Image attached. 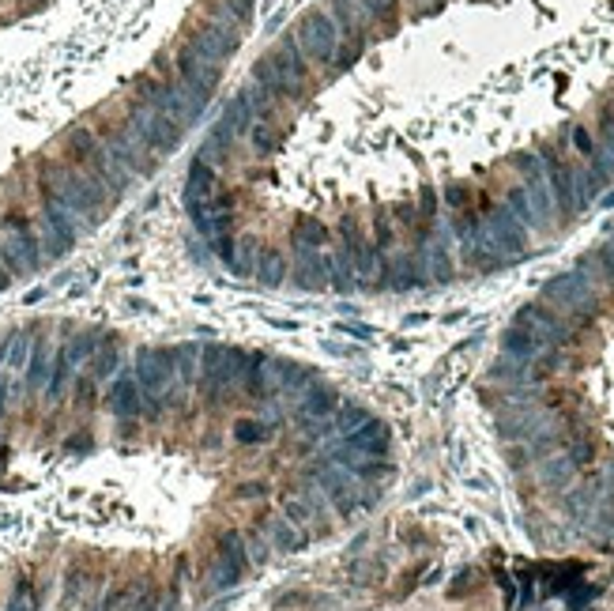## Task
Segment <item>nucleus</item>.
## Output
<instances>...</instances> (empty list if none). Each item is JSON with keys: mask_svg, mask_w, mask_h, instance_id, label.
<instances>
[{"mask_svg": "<svg viewBox=\"0 0 614 611\" xmlns=\"http://www.w3.org/2000/svg\"><path fill=\"white\" fill-rule=\"evenodd\" d=\"M249 140H252V148H257V155H276L283 148V129L276 121H257L249 129Z\"/></svg>", "mask_w": 614, "mask_h": 611, "instance_id": "obj_24", "label": "nucleus"}, {"mask_svg": "<svg viewBox=\"0 0 614 611\" xmlns=\"http://www.w3.org/2000/svg\"><path fill=\"white\" fill-rule=\"evenodd\" d=\"M189 46L200 53L204 61L219 65V61L234 57V49H238V27L219 23V20H200L189 34Z\"/></svg>", "mask_w": 614, "mask_h": 611, "instance_id": "obj_9", "label": "nucleus"}, {"mask_svg": "<svg viewBox=\"0 0 614 611\" xmlns=\"http://www.w3.org/2000/svg\"><path fill=\"white\" fill-rule=\"evenodd\" d=\"M106 404H110V411L121 419V423H132L143 416V389L136 385L132 374H121L117 382L110 385V397H106Z\"/></svg>", "mask_w": 614, "mask_h": 611, "instance_id": "obj_12", "label": "nucleus"}, {"mask_svg": "<svg viewBox=\"0 0 614 611\" xmlns=\"http://www.w3.org/2000/svg\"><path fill=\"white\" fill-rule=\"evenodd\" d=\"M347 449H358V453H370V457H381L388 449V430L381 423H362L354 430V435H347Z\"/></svg>", "mask_w": 614, "mask_h": 611, "instance_id": "obj_20", "label": "nucleus"}, {"mask_svg": "<svg viewBox=\"0 0 614 611\" xmlns=\"http://www.w3.org/2000/svg\"><path fill=\"white\" fill-rule=\"evenodd\" d=\"M252 83H257L260 91H268L272 99L286 102V106H291V102H302V99H305V95L298 91L294 83H286V80L279 76V72H276V65L268 61V57H257V61H252Z\"/></svg>", "mask_w": 614, "mask_h": 611, "instance_id": "obj_13", "label": "nucleus"}, {"mask_svg": "<svg viewBox=\"0 0 614 611\" xmlns=\"http://www.w3.org/2000/svg\"><path fill=\"white\" fill-rule=\"evenodd\" d=\"M362 423H370V416H366V411L358 408V404H339V408H336V426L343 430V435H354V430L362 426Z\"/></svg>", "mask_w": 614, "mask_h": 611, "instance_id": "obj_31", "label": "nucleus"}, {"mask_svg": "<svg viewBox=\"0 0 614 611\" xmlns=\"http://www.w3.org/2000/svg\"><path fill=\"white\" fill-rule=\"evenodd\" d=\"M370 23H381L385 30H396L400 23V0H358Z\"/></svg>", "mask_w": 614, "mask_h": 611, "instance_id": "obj_26", "label": "nucleus"}, {"mask_svg": "<svg viewBox=\"0 0 614 611\" xmlns=\"http://www.w3.org/2000/svg\"><path fill=\"white\" fill-rule=\"evenodd\" d=\"M260 249H264V242L252 238V235H245V238L238 242V276H252V264H257Z\"/></svg>", "mask_w": 614, "mask_h": 611, "instance_id": "obj_30", "label": "nucleus"}, {"mask_svg": "<svg viewBox=\"0 0 614 611\" xmlns=\"http://www.w3.org/2000/svg\"><path fill=\"white\" fill-rule=\"evenodd\" d=\"M117 363H121V344H117V336H102V340H98V351L91 355V363H87V366H91L87 374H91L95 382H106V377L117 370Z\"/></svg>", "mask_w": 614, "mask_h": 611, "instance_id": "obj_22", "label": "nucleus"}, {"mask_svg": "<svg viewBox=\"0 0 614 611\" xmlns=\"http://www.w3.org/2000/svg\"><path fill=\"white\" fill-rule=\"evenodd\" d=\"M219 125L223 129L238 140V136H249V129L257 125V117H252V106H249V95L245 91H238L230 99V106H226V114L219 117Z\"/></svg>", "mask_w": 614, "mask_h": 611, "instance_id": "obj_19", "label": "nucleus"}, {"mask_svg": "<svg viewBox=\"0 0 614 611\" xmlns=\"http://www.w3.org/2000/svg\"><path fill=\"white\" fill-rule=\"evenodd\" d=\"M242 540H245V551H249V563H264V559H268V547H272V544H268L264 536H260V525L245 529Z\"/></svg>", "mask_w": 614, "mask_h": 611, "instance_id": "obj_34", "label": "nucleus"}, {"mask_svg": "<svg viewBox=\"0 0 614 611\" xmlns=\"http://www.w3.org/2000/svg\"><path fill=\"white\" fill-rule=\"evenodd\" d=\"M102 148L106 155L114 159L117 167H124L132 177H151L158 159L148 155V148L136 140V133L129 129V125H114V129H102Z\"/></svg>", "mask_w": 614, "mask_h": 611, "instance_id": "obj_7", "label": "nucleus"}, {"mask_svg": "<svg viewBox=\"0 0 614 611\" xmlns=\"http://www.w3.org/2000/svg\"><path fill=\"white\" fill-rule=\"evenodd\" d=\"M174 80L182 83L192 99L208 102L215 91H219V83H223V65L204 61L200 53H196V49L185 42L182 49L174 53Z\"/></svg>", "mask_w": 614, "mask_h": 611, "instance_id": "obj_5", "label": "nucleus"}, {"mask_svg": "<svg viewBox=\"0 0 614 611\" xmlns=\"http://www.w3.org/2000/svg\"><path fill=\"white\" fill-rule=\"evenodd\" d=\"M252 276H257L264 287H279L286 276H291V261H286L283 249L264 245L260 257H257V264H252Z\"/></svg>", "mask_w": 614, "mask_h": 611, "instance_id": "obj_15", "label": "nucleus"}, {"mask_svg": "<svg viewBox=\"0 0 614 611\" xmlns=\"http://www.w3.org/2000/svg\"><path fill=\"white\" fill-rule=\"evenodd\" d=\"M98 340H102V336H91V332H87V336H72L68 344L61 348V355L68 358V366H72V370H80V366L91 363V355L98 351Z\"/></svg>", "mask_w": 614, "mask_h": 611, "instance_id": "obj_25", "label": "nucleus"}, {"mask_svg": "<svg viewBox=\"0 0 614 611\" xmlns=\"http://www.w3.org/2000/svg\"><path fill=\"white\" fill-rule=\"evenodd\" d=\"M245 95H249V106H252V117H257V121H276L279 117V99H272V95H268V91H260V87L257 83H252V87H245Z\"/></svg>", "mask_w": 614, "mask_h": 611, "instance_id": "obj_27", "label": "nucleus"}, {"mask_svg": "<svg viewBox=\"0 0 614 611\" xmlns=\"http://www.w3.org/2000/svg\"><path fill=\"white\" fill-rule=\"evenodd\" d=\"M332 276V261L324 249H294V268H291V283L302 291H320L328 287Z\"/></svg>", "mask_w": 614, "mask_h": 611, "instance_id": "obj_11", "label": "nucleus"}, {"mask_svg": "<svg viewBox=\"0 0 614 611\" xmlns=\"http://www.w3.org/2000/svg\"><path fill=\"white\" fill-rule=\"evenodd\" d=\"M268 61L276 65V72L286 80V83H294L302 95H310V87H313V65L302 57V49L294 42V34L286 30L283 39L272 46V53H268Z\"/></svg>", "mask_w": 614, "mask_h": 611, "instance_id": "obj_10", "label": "nucleus"}, {"mask_svg": "<svg viewBox=\"0 0 614 611\" xmlns=\"http://www.w3.org/2000/svg\"><path fill=\"white\" fill-rule=\"evenodd\" d=\"M268 423H260V419H242L238 426H234V438H238L242 445H257V442H268Z\"/></svg>", "mask_w": 614, "mask_h": 611, "instance_id": "obj_32", "label": "nucleus"}, {"mask_svg": "<svg viewBox=\"0 0 614 611\" xmlns=\"http://www.w3.org/2000/svg\"><path fill=\"white\" fill-rule=\"evenodd\" d=\"M264 495H268L264 483H242V487L234 491V498H238V502H245V498H264Z\"/></svg>", "mask_w": 614, "mask_h": 611, "instance_id": "obj_36", "label": "nucleus"}, {"mask_svg": "<svg viewBox=\"0 0 614 611\" xmlns=\"http://www.w3.org/2000/svg\"><path fill=\"white\" fill-rule=\"evenodd\" d=\"M38 185L57 196L72 215H83V219H91V223H98L106 215V208H110V193L102 185H95L91 177H87L76 163H68V159H49V163H42Z\"/></svg>", "mask_w": 614, "mask_h": 611, "instance_id": "obj_1", "label": "nucleus"}, {"mask_svg": "<svg viewBox=\"0 0 614 611\" xmlns=\"http://www.w3.org/2000/svg\"><path fill=\"white\" fill-rule=\"evenodd\" d=\"M136 385L143 397H162L170 404V385H174V355L170 348H140L136 351Z\"/></svg>", "mask_w": 614, "mask_h": 611, "instance_id": "obj_8", "label": "nucleus"}, {"mask_svg": "<svg viewBox=\"0 0 614 611\" xmlns=\"http://www.w3.org/2000/svg\"><path fill=\"white\" fill-rule=\"evenodd\" d=\"M257 525L268 532V544L279 547V551H302L305 547V532H298V525H291L286 517H268V521H257Z\"/></svg>", "mask_w": 614, "mask_h": 611, "instance_id": "obj_17", "label": "nucleus"}, {"mask_svg": "<svg viewBox=\"0 0 614 611\" xmlns=\"http://www.w3.org/2000/svg\"><path fill=\"white\" fill-rule=\"evenodd\" d=\"M129 129L136 133V140L148 148V155L162 159V155H170L182 148V136L185 129L177 125L170 114H162L155 110V106H143V102H132V110H129Z\"/></svg>", "mask_w": 614, "mask_h": 611, "instance_id": "obj_3", "label": "nucleus"}, {"mask_svg": "<svg viewBox=\"0 0 614 611\" xmlns=\"http://www.w3.org/2000/svg\"><path fill=\"white\" fill-rule=\"evenodd\" d=\"M12 283V272H8V268L4 264H0V291H4V287Z\"/></svg>", "mask_w": 614, "mask_h": 611, "instance_id": "obj_37", "label": "nucleus"}, {"mask_svg": "<svg viewBox=\"0 0 614 611\" xmlns=\"http://www.w3.org/2000/svg\"><path fill=\"white\" fill-rule=\"evenodd\" d=\"M200 340H189V344H174L170 355H174V374L182 377L185 385H196V377H200Z\"/></svg>", "mask_w": 614, "mask_h": 611, "instance_id": "obj_21", "label": "nucleus"}, {"mask_svg": "<svg viewBox=\"0 0 614 611\" xmlns=\"http://www.w3.org/2000/svg\"><path fill=\"white\" fill-rule=\"evenodd\" d=\"M140 589H143L140 581H124V585H114L110 592H106V600L98 604V611H129Z\"/></svg>", "mask_w": 614, "mask_h": 611, "instance_id": "obj_28", "label": "nucleus"}, {"mask_svg": "<svg viewBox=\"0 0 614 611\" xmlns=\"http://www.w3.org/2000/svg\"><path fill=\"white\" fill-rule=\"evenodd\" d=\"M336 408H339L336 392L324 389V385H310L305 392H298V419L302 423H324V419H332Z\"/></svg>", "mask_w": 614, "mask_h": 611, "instance_id": "obj_14", "label": "nucleus"}, {"mask_svg": "<svg viewBox=\"0 0 614 611\" xmlns=\"http://www.w3.org/2000/svg\"><path fill=\"white\" fill-rule=\"evenodd\" d=\"M4 355H8V336H0V363H4Z\"/></svg>", "mask_w": 614, "mask_h": 611, "instance_id": "obj_38", "label": "nucleus"}, {"mask_svg": "<svg viewBox=\"0 0 614 611\" xmlns=\"http://www.w3.org/2000/svg\"><path fill=\"white\" fill-rule=\"evenodd\" d=\"M38 193H42V242H46L42 254L46 257H61V254H68V249L76 245V235H80L76 215H72L49 189L38 185Z\"/></svg>", "mask_w": 614, "mask_h": 611, "instance_id": "obj_6", "label": "nucleus"}, {"mask_svg": "<svg viewBox=\"0 0 614 611\" xmlns=\"http://www.w3.org/2000/svg\"><path fill=\"white\" fill-rule=\"evenodd\" d=\"M332 238V230L324 227L317 215H298L294 227H291V245L294 249H320V245H328Z\"/></svg>", "mask_w": 614, "mask_h": 611, "instance_id": "obj_18", "label": "nucleus"}, {"mask_svg": "<svg viewBox=\"0 0 614 611\" xmlns=\"http://www.w3.org/2000/svg\"><path fill=\"white\" fill-rule=\"evenodd\" d=\"M0 264L8 268L12 276H27L38 272L46 264V254L38 249V235L23 211H8L4 215V235H0Z\"/></svg>", "mask_w": 614, "mask_h": 611, "instance_id": "obj_2", "label": "nucleus"}, {"mask_svg": "<svg viewBox=\"0 0 614 611\" xmlns=\"http://www.w3.org/2000/svg\"><path fill=\"white\" fill-rule=\"evenodd\" d=\"M158 607H162L158 592H155L151 585H143V589L136 592V600H132V607H129V611H158Z\"/></svg>", "mask_w": 614, "mask_h": 611, "instance_id": "obj_35", "label": "nucleus"}, {"mask_svg": "<svg viewBox=\"0 0 614 611\" xmlns=\"http://www.w3.org/2000/svg\"><path fill=\"white\" fill-rule=\"evenodd\" d=\"M30 344H34V340H30L27 332L8 336V355H4L8 370H23V366H27V358H30Z\"/></svg>", "mask_w": 614, "mask_h": 611, "instance_id": "obj_29", "label": "nucleus"}, {"mask_svg": "<svg viewBox=\"0 0 614 611\" xmlns=\"http://www.w3.org/2000/svg\"><path fill=\"white\" fill-rule=\"evenodd\" d=\"M294 42H298V49H302V57L310 61V65H317V68H324V65H332L336 61V46H339V27H336V20L324 8H310L302 15V20L294 23Z\"/></svg>", "mask_w": 614, "mask_h": 611, "instance_id": "obj_4", "label": "nucleus"}, {"mask_svg": "<svg viewBox=\"0 0 614 611\" xmlns=\"http://www.w3.org/2000/svg\"><path fill=\"white\" fill-rule=\"evenodd\" d=\"M98 148H102V140H98L91 129H87V125H80V129H72V133H68V163L83 167L87 159H91Z\"/></svg>", "mask_w": 614, "mask_h": 611, "instance_id": "obj_23", "label": "nucleus"}, {"mask_svg": "<svg viewBox=\"0 0 614 611\" xmlns=\"http://www.w3.org/2000/svg\"><path fill=\"white\" fill-rule=\"evenodd\" d=\"M27 392H46L49 385V374H53V355H49V344L38 340V344H30V358H27Z\"/></svg>", "mask_w": 614, "mask_h": 611, "instance_id": "obj_16", "label": "nucleus"}, {"mask_svg": "<svg viewBox=\"0 0 614 611\" xmlns=\"http://www.w3.org/2000/svg\"><path fill=\"white\" fill-rule=\"evenodd\" d=\"M223 8H226V15H230V23L242 30V27H249V23H252L257 0H223Z\"/></svg>", "mask_w": 614, "mask_h": 611, "instance_id": "obj_33", "label": "nucleus"}]
</instances>
